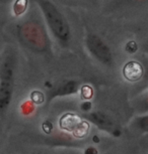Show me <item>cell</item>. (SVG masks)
I'll return each mask as SVG.
<instances>
[{"instance_id": "obj_2", "label": "cell", "mask_w": 148, "mask_h": 154, "mask_svg": "<svg viewBox=\"0 0 148 154\" xmlns=\"http://www.w3.org/2000/svg\"><path fill=\"white\" fill-rule=\"evenodd\" d=\"M37 3L54 36L63 43L68 42L71 37L70 26L56 5L50 0H37Z\"/></svg>"}, {"instance_id": "obj_8", "label": "cell", "mask_w": 148, "mask_h": 154, "mask_svg": "<svg viewBox=\"0 0 148 154\" xmlns=\"http://www.w3.org/2000/svg\"><path fill=\"white\" fill-rule=\"evenodd\" d=\"M78 90V85L74 81H69L67 83L62 84L60 87H58L57 89H55L52 94L50 95V98L58 97V96H66V95H71L76 93Z\"/></svg>"}, {"instance_id": "obj_4", "label": "cell", "mask_w": 148, "mask_h": 154, "mask_svg": "<svg viewBox=\"0 0 148 154\" xmlns=\"http://www.w3.org/2000/svg\"><path fill=\"white\" fill-rule=\"evenodd\" d=\"M86 48L91 54V56L95 57L98 62L106 66H112L113 63V54L109 45L97 34H88L85 40Z\"/></svg>"}, {"instance_id": "obj_5", "label": "cell", "mask_w": 148, "mask_h": 154, "mask_svg": "<svg viewBox=\"0 0 148 154\" xmlns=\"http://www.w3.org/2000/svg\"><path fill=\"white\" fill-rule=\"evenodd\" d=\"M60 125L63 129L71 132L73 135L82 137L88 132L89 126L85 121L74 115H66L60 121Z\"/></svg>"}, {"instance_id": "obj_11", "label": "cell", "mask_w": 148, "mask_h": 154, "mask_svg": "<svg viewBox=\"0 0 148 154\" xmlns=\"http://www.w3.org/2000/svg\"><path fill=\"white\" fill-rule=\"evenodd\" d=\"M139 1H144V0H139Z\"/></svg>"}, {"instance_id": "obj_3", "label": "cell", "mask_w": 148, "mask_h": 154, "mask_svg": "<svg viewBox=\"0 0 148 154\" xmlns=\"http://www.w3.org/2000/svg\"><path fill=\"white\" fill-rule=\"evenodd\" d=\"M14 68H15V57L10 53L5 57L1 66L0 74V112H4L8 108L13 92L14 83Z\"/></svg>"}, {"instance_id": "obj_7", "label": "cell", "mask_w": 148, "mask_h": 154, "mask_svg": "<svg viewBox=\"0 0 148 154\" xmlns=\"http://www.w3.org/2000/svg\"><path fill=\"white\" fill-rule=\"evenodd\" d=\"M144 74V69L140 63L136 60H129L123 66V75L129 82H137Z\"/></svg>"}, {"instance_id": "obj_6", "label": "cell", "mask_w": 148, "mask_h": 154, "mask_svg": "<svg viewBox=\"0 0 148 154\" xmlns=\"http://www.w3.org/2000/svg\"><path fill=\"white\" fill-rule=\"evenodd\" d=\"M85 118L88 121H90L92 124L95 125L98 129L104 130L106 132L112 133L115 134L117 133V126H116L115 122L109 117L108 115H106L104 113L101 112H92L89 114L85 115Z\"/></svg>"}, {"instance_id": "obj_9", "label": "cell", "mask_w": 148, "mask_h": 154, "mask_svg": "<svg viewBox=\"0 0 148 154\" xmlns=\"http://www.w3.org/2000/svg\"><path fill=\"white\" fill-rule=\"evenodd\" d=\"M28 0H15L12 6L14 15L19 16L21 14H24L28 8Z\"/></svg>"}, {"instance_id": "obj_10", "label": "cell", "mask_w": 148, "mask_h": 154, "mask_svg": "<svg viewBox=\"0 0 148 154\" xmlns=\"http://www.w3.org/2000/svg\"><path fill=\"white\" fill-rule=\"evenodd\" d=\"M10 0H0V2L1 3H7V2H9Z\"/></svg>"}, {"instance_id": "obj_1", "label": "cell", "mask_w": 148, "mask_h": 154, "mask_svg": "<svg viewBox=\"0 0 148 154\" xmlns=\"http://www.w3.org/2000/svg\"><path fill=\"white\" fill-rule=\"evenodd\" d=\"M19 42L34 53L43 54L49 51L50 39L44 26L36 20H28L20 24L17 28Z\"/></svg>"}]
</instances>
